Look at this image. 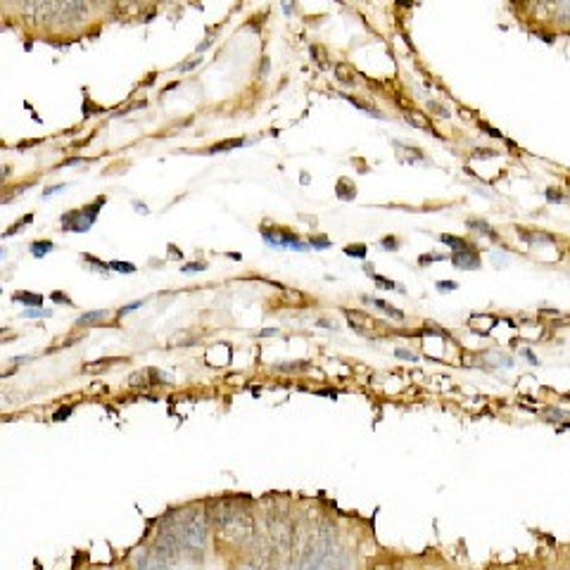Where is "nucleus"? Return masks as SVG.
<instances>
[{
    "instance_id": "1",
    "label": "nucleus",
    "mask_w": 570,
    "mask_h": 570,
    "mask_svg": "<svg viewBox=\"0 0 570 570\" xmlns=\"http://www.w3.org/2000/svg\"><path fill=\"white\" fill-rule=\"evenodd\" d=\"M105 202H107V198H105V195H100V198L95 202H91L88 207L72 209V212L62 214V219H60V223H62V230H77V233H86V230L95 223V219H98V214H100V209L105 207Z\"/></svg>"
},
{
    "instance_id": "2",
    "label": "nucleus",
    "mask_w": 570,
    "mask_h": 570,
    "mask_svg": "<svg viewBox=\"0 0 570 570\" xmlns=\"http://www.w3.org/2000/svg\"><path fill=\"white\" fill-rule=\"evenodd\" d=\"M262 238L267 240V245L271 247H276V250H295V252H304V250H309V242H304L300 240L293 230H288V228H267V226H262Z\"/></svg>"
},
{
    "instance_id": "3",
    "label": "nucleus",
    "mask_w": 570,
    "mask_h": 570,
    "mask_svg": "<svg viewBox=\"0 0 570 570\" xmlns=\"http://www.w3.org/2000/svg\"><path fill=\"white\" fill-rule=\"evenodd\" d=\"M452 264L457 269H464V271H473V269H480L483 267V262H480V255L478 250H454L452 252Z\"/></svg>"
},
{
    "instance_id": "4",
    "label": "nucleus",
    "mask_w": 570,
    "mask_h": 570,
    "mask_svg": "<svg viewBox=\"0 0 570 570\" xmlns=\"http://www.w3.org/2000/svg\"><path fill=\"white\" fill-rule=\"evenodd\" d=\"M52 5L62 17H81L86 12L84 0H52Z\"/></svg>"
},
{
    "instance_id": "5",
    "label": "nucleus",
    "mask_w": 570,
    "mask_h": 570,
    "mask_svg": "<svg viewBox=\"0 0 570 570\" xmlns=\"http://www.w3.org/2000/svg\"><path fill=\"white\" fill-rule=\"evenodd\" d=\"M52 8V0H22V10L31 17H45Z\"/></svg>"
},
{
    "instance_id": "6",
    "label": "nucleus",
    "mask_w": 570,
    "mask_h": 570,
    "mask_svg": "<svg viewBox=\"0 0 570 570\" xmlns=\"http://www.w3.org/2000/svg\"><path fill=\"white\" fill-rule=\"evenodd\" d=\"M362 300H364V302H369V304H373V307H376L378 311H383V314H388L390 318H397V321H404V311H402V309L390 307V302L378 300V297H369V295H364Z\"/></svg>"
},
{
    "instance_id": "7",
    "label": "nucleus",
    "mask_w": 570,
    "mask_h": 570,
    "mask_svg": "<svg viewBox=\"0 0 570 570\" xmlns=\"http://www.w3.org/2000/svg\"><path fill=\"white\" fill-rule=\"evenodd\" d=\"M245 145V138H233V140H221L216 142V145H209L205 155H219V152H228V150H235V147H242Z\"/></svg>"
},
{
    "instance_id": "8",
    "label": "nucleus",
    "mask_w": 570,
    "mask_h": 570,
    "mask_svg": "<svg viewBox=\"0 0 570 570\" xmlns=\"http://www.w3.org/2000/svg\"><path fill=\"white\" fill-rule=\"evenodd\" d=\"M12 300L24 304V307H40V304H43V297L36 295V293H26V290H22V293H15V295H12Z\"/></svg>"
},
{
    "instance_id": "9",
    "label": "nucleus",
    "mask_w": 570,
    "mask_h": 570,
    "mask_svg": "<svg viewBox=\"0 0 570 570\" xmlns=\"http://www.w3.org/2000/svg\"><path fill=\"white\" fill-rule=\"evenodd\" d=\"M345 100H350L352 105L357 107V110H362V112H366L369 114V117H373V119H383V112L378 110V107H373V105H369V103H364V100H357V98H352V95H345Z\"/></svg>"
},
{
    "instance_id": "10",
    "label": "nucleus",
    "mask_w": 570,
    "mask_h": 570,
    "mask_svg": "<svg viewBox=\"0 0 570 570\" xmlns=\"http://www.w3.org/2000/svg\"><path fill=\"white\" fill-rule=\"evenodd\" d=\"M52 250H55V242H52V240H36V242H31L29 252L33 257H38V259H43V257L50 255Z\"/></svg>"
},
{
    "instance_id": "11",
    "label": "nucleus",
    "mask_w": 570,
    "mask_h": 570,
    "mask_svg": "<svg viewBox=\"0 0 570 570\" xmlns=\"http://www.w3.org/2000/svg\"><path fill=\"white\" fill-rule=\"evenodd\" d=\"M337 198H340V200H354L357 198L354 183H352L350 179H340V181H337Z\"/></svg>"
},
{
    "instance_id": "12",
    "label": "nucleus",
    "mask_w": 570,
    "mask_h": 570,
    "mask_svg": "<svg viewBox=\"0 0 570 570\" xmlns=\"http://www.w3.org/2000/svg\"><path fill=\"white\" fill-rule=\"evenodd\" d=\"M440 240L445 242V245H452V250H473L475 245L473 242H468L466 238H459V235H440Z\"/></svg>"
},
{
    "instance_id": "13",
    "label": "nucleus",
    "mask_w": 570,
    "mask_h": 570,
    "mask_svg": "<svg viewBox=\"0 0 570 570\" xmlns=\"http://www.w3.org/2000/svg\"><path fill=\"white\" fill-rule=\"evenodd\" d=\"M105 316H107V311H105V309H98V311H86L84 316H79L77 325H93V323L103 321Z\"/></svg>"
},
{
    "instance_id": "14",
    "label": "nucleus",
    "mask_w": 570,
    "mask_h": 570,
    "mask_svg": "<svg viewBox=\"0 0 570 570\" xmlns=\"http://www.w3.org/2000/svg\"><path fill=\"white\" fill-rule=\"evenodd\" d=\"M52 309H43V307H29L22 311V318H50Z\"/></svg>"
},
{
    "instance_id": "15",
    "label": "nucleus",
    "mask_w": 570,
    "mask_h": 570,
    "mask_svg": "<svg viewBox=\"0 0 570 570\" xmlns=\"http://www.w3.org/2000/svg\"><path fill=\"white\" fill-rule=\"evenodd\" d=\"M110 271H114V274H135V264L131 262H119V259H114L110 262Z\"/></svg>"
},
{
    "instance_id": "16",
    "label": "nucleus",
    "mask_w": 570,
    "mask_h": 570,
    "mask_svg": "<svg viewBox=\"0 0 570 570\" xmlns=\"http://www.w3.org/2000/svg\"><path fill=\"white\" fill-rule=\"evenodd\" d=\"M520 238H525L527 242H554V235H547V233H527V230H518Z\"/></svg>"
},
{
    "instance_id": "17",
    "label": "nucleus",
    "mask_w": 570,
    "mask_h": 570,
    "mask_svg": "<svg viewBox=\"0 0 570 570\" xmlns=\"http://www.w3.org/2000/svg\"><path fill=\"white\" fill-rule=\"evenodd\" d=\"M468 226H471L473 230H478V233H483V235H487V238H492V240H497V233H494V230L487 226L485 221H480V219H475V221H468Z\"/></svg>"
},
{
    "instance_id": "18",
    "label": "nucleus",
    "mask_w": 570,
    "mask_h": 570,
    "mask_svg": "<svg viewBox=\"0 0 570 570\" xmlns=\"http://www.w3.org/2000/svg\"><path fill=\"white\" fill-rule=\"evenodd\" d=\"M371 278L378 283V288H383V290H399V293H404V288H397V283H395V281H390V278L376 276V274H371Z\"/></svg>"
},
{
    "instance_id": "19",
    "label": "nucleus",
    "mask_w": 570,
    "mask_h": 570,
    "mask_svg": "<svg viewBox=\"0 0 570 570\" xmlns=\"http://www.w3.org/2000/svg\"><path fill=\"white\" fill-rule=\"evenodd\" d=\"M309 247H314V250H328V247H332V242H330V238H325V235H314L309 240Z\"/></svg>"
},
{
    "instance_id": "20",
    "label": "nucleus",
    "mask_w": 570,
    "mask_h": 570,
    "mask_svg": "<svg viewBox=\"0 0 570 570\" xmlns=\"http://www.w3.org/2000/svg\"><path fill=\"white\" fill-rule=\"evenodd\" d=\"M345 255L354 257V259H364V257H366V245H350V247H345Z\"/></svg>"
},
{
    "instance_id": "21",
    "label": "nucleus",
    "mask_w": 570,
    "mask_h": 570,
    "mask_svg": "<svg viewBox=\"0 0 570 570\" xmlns=\"http://www.w3.org/2000/svg\"><path fill=\"white\" fill-rule=\"evenodd\" d=\"M31 221H33V214H26L22 221H17V223H15V226H12L10 230H5V238L15 235V233H17V230H22V228L26 226V223H31Z\"/></svg>"
},
{
    "instance_id": "22",
    "label": "nucleus",
    "mask_w": 570,
    "mask_h": 570,
    "mask_svg": "<svg viewBox=\"0 0 570 570\" xmlns=\"http://www.w3.org/2000/svg\"><path fill=\"white\" fill-rule=\"evenodd\" d=\"M435 288H437V293H454V290L459 288V283L457 281H437Z\"/></svg>"
},
{
    "instance_id": "23",
    "label": "nucleus",
    "mask_w": 570,
    "mask_h": 570,
    "mask_svg": "<svg viewBox=\"0 0 570 570\" xmlns=\"http://www.w3.org/2000/svg\"><path fill=\"white\" fill-rule=\"evenodd\" d=\"M207 267L202 262H190L186 267H181V274H200V271H205Z\"/></svg>"
},
{
    "instance_id": "24",
    "label": "nucleus",
    "mask_w": 570,
    "mask_h": 570,
    "mask_svg": "<svg viewBox=\"0 0 570 570\" xmlns=\"http://www.w3.org/2000/svg\"><path fill=\"white\" fill-rule=\"evenodd\" d=\"M302 369H309L307 362H300V364H276V371H302Z\"/></svg>"
},
{
    "instance_id": "25",
    "label": "nucleus",
    "mask_w": 570,
    "mask_h": 570,
    "mask_svg": "<svg viewBox=\"0 0 570 570\" xmlns=\"http://www.w3.org/2000/svg\"><path fill=\"white\" fill-rule=\"evenodd\" d=\"M72 411H74V406L69 404V406H60V409L52 413V420H67L72 416Z\"/></svg>"
},
{
    "instance_id": "26",
    "label": "nucleus",
    "mask_w": 570,
    "mask_h": 570,
    "mask_svg": "<svg viewBox=\"0 0 570 570\" xmlns=\"http://www.w3.org/2000/svg\"><path fill=\"white\" fill-rule=\"evenodd\" d=\"M380 247L388 250V252H392V250L399 247V240H397L395 235H388V238H383V240H380Z\"/></svg>"
},
{
    "instance_id": "27",
    "label": "nucleus",
    "mask_w": 570,
    "mask_h": 570,
    "mask_svg": "<svg viewBox=\"0 0 570 570\" xmlns=\"http://www.w3.org/2000/svg\"><path fill=\"white\" fill-rule=\"evenodd\" d=\"M395 357H397V359H404V362H418V357L413 354V352L404 350V347H397V350H395Z\"/></svg>"
},
{
    "instance_id": "28",
    "label": "nucleus",
    "mask_w": 570,
    "mask_h": 570,
    "mask_svg": "<svg viewBox=\"0 0 570 570\" xmlns=\"http://www.w3.org/2000/svg\"><path fill=\"white\" fill-rule=\"evenodd\" d=\"M440 259H445L442 255H437V252H430V255H423V257H418V267H428L430 262H440Z\"/></svg>"
},
{
    "instance_id": "29",
    "label": "nucleus",
    "mask_w": 570,
    "mask_h": 570,
    "mask_svg": "<svg viewBox=\"0 0 570 570\" xmlns=\"http://www.w3.org/2000/svg\"><path fill=\"white\" fill-rule=\"evenodd\" d=\"M84 259H86L88 264H93V267H95V269H100V271H103V274H105V271H107V269H110V264H105V262H100V259H98V257H91V255H84Z\"/></svg>"
},
{
    "instance_id": "30",
    "label": "nucleus",
    "mask_w": 570,
    "mask_h": 570,
    "mask_svg": "<svg viewBox=\"0 0 570 570\" xmlns=\"http://www.w3.org/2000/svg\"><path fill=\"white\" fill-rule=\"evenodd\" d=\"M50 300L52 302H60V304H67V307H72V300L67 297L65 293H60V290H55V293H50Z\"/></svg>"
},
{
    "instance_id": "31",
    "label": "nucleus",
    "mask_w": 570,
    "mask_h": 570,
    "mask_svg": "<svg viewBox=\"0 0 570 570\" xmlns=\"http://www.w3.org/2000/svg\"><path fill=\"white\" fill-rule=\"evenodd\" d=\"M520 354H522V357H525V359H527V362H530L532 366H540V359H537V354H535V352H532V350H527V347H525V350H520Z\"/></svg>"
},
{
    "instance_id": "32",
    "label": "nucleus",
    "mask_w": 570,
    "mask_h": 570,
    "mask_svg": "<svg viewBox=\"0 0 570 570\" xmlns=\"http://www.w3.org/2000/svg\"><path fill=\"white\" fill-rule=\"evenodd\" d=\"M140 307H142V300H138V302H131V304H126L124 309H119L117 314H119V316H124V314H128V311H135V309H140Z\"/></svg>"
},
{
    "instance_id": "33",
    "label": "nucleus",
    "mask_w": 570,
    "mask_h": 570,
    "mask_svg": "<svg viewBox=\"0 0 570 570\" xmlns=\"http://www.w3.org/2000/svg\"><path fill=\"white\" fill-rule=\"evenodd\" d=\"M65 188H67V183H57V186H52V188L45 190L43 198H50V195H55V193H60V190H65Z\"/></svg>"
},
{
    "instance_id": "34",
    "label": "nucleus",
    "mask_w": 570,
    "mask_h": 570,
    "mask_svg": "<svg viewBox=\"0 0 570 570\" xmlns=\"http://www.w3.org/2000/svg\"><path fill=\"white\" fill-rule=\"evenodd\" d=\"M480 128H483V131H487V135H492V138H501V133L497 131V128H490L485 124V121H480Z\"/></svg>"
},
{
    "instance_id": "35",
    "label": "nucleus",
    "mask_w": 570,
    "mask_h": 570,
    "mask_svg": "<svg viewBox=\"0 0 570 570\" xmlns=\"http://www.w3.org/2000/svg\"><path fill=\"white\" fill-rule=\"evenodd\" d=\"M544 195H547V200H552V202H563V195H559V193H556V190H552V188H549Z\"/></svg>"
},
{
    "instance_id": "36",
    "label": "nucleus",
    "mask_w": 570,
    "mask_h": 570,
    "mask_svg": "<svg viewBox=\"0 0 570 570\" xmlns=\"http://www.w3.org/2000/svg\"><path fill=\"white\" fill-rule=\"evenodd\" d=\"M276 328H264V330H259V337H271V335H276Z\"/></svg>"
},
{
    "instance_id": "37",
    "label": "nucleus",
    "mask_w": 570,
    "mask_h": 570,
    "mask_svg": "<svg viewBox=\"0 0 570 570\" xmlns=\"http://www.w3.org/2000/svg\"><path fill=\"white\" fill-rule=\"evenodd\" d=\"M169 257H174V259H181V252L174 245H169Z\"/></svg>"
},
{
    "instance_id": "38",
    "label": "nucleus",
    "mask_w": 570,
    "mask_h": 570,
    "mask_svg": "<svg viewBox=\"0 0 570 570\" xmlns=\"http://www.w3.org/2000/svg\"><path fill=\"white\" fill-rule=\"evenodd\" d=\"M133 207L138 209V214H147V209H145V205H142V202H133Z\"/></svg>"
}]
</instances>
